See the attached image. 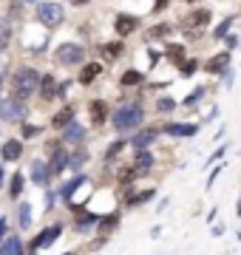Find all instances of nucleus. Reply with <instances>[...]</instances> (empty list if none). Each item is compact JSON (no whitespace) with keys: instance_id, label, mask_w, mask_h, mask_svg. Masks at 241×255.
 <instances>
[{"instance_id":"obj_1","label":"nucleus","mask_w":241,"mask_h":255,"mask_svg":"<svg viewBox=\"0 0 241 255\" xmlns=\"http://www.w3.org/2000/svg\"><path fill=\"white\" fill-rule=\"evenodd\" d=\"M40 80H43V74H37L34 68H20V71L11 77L9 97L17 100V102H28L34 97V91H40Z\"/></svg>"},{"instance_id":"obj_2","label":"nucleus","mask_w":241,"mask_h":255,"mask_svg":"<svg viewBox=\"0 0 241 255\" xmlns=\"http://www.w3.org/2000/svg\"><path fill=\"white\" fill-rule=\"evenodd\" d=\"M114 128L120 133H130V130H139L142 122H145V108H142L139 100H130L128 105H122L117 114H114Z\"/></svg>"},{"instance_id":"obj_3","label":"nucleus","mask_w":241,"mask_h":255,"mask_svg":"<svg viewBox=\"0 0 241 255\" xmlns=\"http://www.w3.org/2000/svg\"><path fill=\"white\" fill-rule=\"evenodd\" d=\"M34 17H37V23H43L46 28H57L65 20V11H63V6H60V3L43 0V3H37V6H34Z\"/></svg>"},{"instance_id":"obj_4","label":"nucleus","mask_w":241,"mask_h":255,"mask_svg":"<svg viewBox=\"0 0 241 255\" xmlns=\"http://www.w3.org/2000/svg\"><path fill=\"white\" fill-rule=\"evenodd\" d=\"M28 117V108H26V102H17V100H3L0 102V122H14V125H23Z\"/></svg>"},{"instance_id":"obj_5","label":"nucleus","mask_w":241,"mask_h":255,"mask_svg":"<svg viewBox=\"0 0 241 255\" xmlns=\"http://www.w3.org/2000/svg\"><path fill=\"white\" fill-rule=\"evenodd\" d=\"M83 54H85V51H83L80 43H60V46L54 48V60L60 65H68V68L83 63Z\"/></svg>"},{"instance_id":"obj_6","label":"nucleus","mask_w":241,"mask_h":255,"mask_svg":"<svg viewBox=\"0 0 241 255\" xmlns=\"http://www.w3.org/2000/svg\"><path fill=\"white\" fill-rule=\"evenodd\" d=\"M63 224H60V221H57V224H51V227H46V230H40L37 236L31 238V247H34V250H48V247L51 244H57V241H60V238H63Z\"/></svg>"},{"instance_id":"obj_7","label":"nucleus","mask_w":241,"mask_h":255,"mask_svg":"<svg viewBox=\"0 0 241 255\" xmlns=\"http://www.w3.org/2000/svg\"><path fill=\"white\" fill-rule=\"evenodd\" d=\"M28 179L37 184V187H46V184L51 182V176H48V162L31 159V164H28Z\"/></svg>"},{"instance_id":"obj_8","label":"nucleus","mask_w":241,"mask_h":255,"mask_svg":"<svg viewBox=\"0 0 241 255\" xmlns=\"http://www.w3.org/2000/svg\"><path fill=\"white\" fill-rule=\"evenodd\" d=\"M83 184H85V173H74L65 184H60V190H57V199H63V201H68V204H71V199L77 196V190H80Z\"/></svg>"},{"instance_id":"obj_9","label":"nucleus","mask_w":241,"mask_h":255,"mask_svg":"<svg viewBox=\"0 0 241 255\" xmlns=\"http://www.w3.org/2000/svg\"><path fill=\"white\" fill-rule=\"evenodd\" d=\"M68 156H71V153H68L65 147H60V150L51 153V159H48V176H51V179H57L60 173L68 170Z\"/></svg>"},{"instance_id":"obj_10","label":"nucleus","mask_w":241,"mask_h":255,"mask_svg":"<svg viewBox=\"0 0 241 255\" xmlns=\"http://www.w3.org/2000/svg\"><path fill=\"white\" fill-rule=\"evenodd\" d=\"M23 156V139H6L0 145V162H17Z\"/></svg>"},{"instance_id":"obj_11","label":"nucleus","mask_w":241,"mask_h":255,"mask_svg":"<svg viewBox=\"0 0 241 255\" xmlns=\"http://www.w3.org/2000/svg\"><path fill=\"white\" fill-rule=\"evenodd\" d=\"M57 91H60V85H57V77H54V74H43L37 97H40L43 102H51V100H57Z\"/></svg>"},{"instance_id":"obj_12","label":"nucleus","mask_w":241,"mask_h":255,"mask_svg":"<svg viewBox=\"0 0 241 255\" xmlns=\"http://www.w3.org/2000/svg\"><path fill=\"white\" fill-rule=\"evenodd\" d=\"M136 28H139V17H133V14H120L114 20V31L120 37H130Z\"/></svg>"},{"instance_id":"obj_13","label":"nucleus","mask_w":241,"mask_h":255,"mask_svg":"<svg viewBox=\"0 0 241 255\" xmlns=\"http://www.w3.org/2000/svg\"><path fill=\"white\" fill-rule=\"evenodd\" d=\"M74 117H77V108H74V105H63V108H60L54 117H51V128H54V130H65V128L74 122Z\"/></svg>"},{"instance_id":"obj_14","label":"nucleus","mask_w":241,"mask_h":255,"mask_svg":"<svg viewBox=\"0 0 241 255\" xmlns=\"http://www.w3.org/2000/svg\"><path fill=\"white\" fill-rule=\"evenodd\" d=\"M156 139H159V130L156 128H148V130L133 133V136H130V145L136 147V150H148L150 145H156Z\"/></svg>"},{"instance_id":"obj_15","label":"nucleus","mask_w":241,"mask_h":255,"mask_svg":"<svg viewBox=\"0 0 241 255\" xmlns=\"http://www.w3.org/2000/svg\"><path fill=\"white\" fill-rule=\"evenodd\" d=\"M153 164H156V159H153L150 150H136V153H133V170H136L139 176L150 173V170H153Z\"/></svg>"},{"instance_id":"obj_16","label":"nucleus","mask_w":241,"mask_h":255,"mask_svg":"<svg viewBox=\"0 0 241 255\" xmlns=\"http://www.w3.org/2000/svg\"><path fill=\"white\" fill-rule=\"evenodd\" d=\"M167 136H196L199 133V125H190V122H167L165 128Z\"/></svg>"},{"instance_id":"obj_17","label":"nucleus","mask_w":241,"mask_h":255,"mask_svg":"<svg viewBox=\"0 0 241 255\" xmlns=\"http://www.w3.org/2000/svg\"><path fill=\"white\" fill-rule=\"evenodd\" d=\"M153 199H156V187H148V190H139V193L133 190L128 199H122V201H125L128 210H133V207H142V204H148V201H153Z\"/></svg>"},{"instance_id":"obj_18","label":"nucleus","mask_w":241,"mask_h":255,"mask_svg":"<svg viewBox=\"0 0 241 255\" xmlns=\"http://www.w3.org/2000/svg\"><path fill=\"white\" fill-rule=\"evenodd\" d=\"M100 224V216L97 213H91V210H85V213H80L74 219V230L80 233V236H85V233H91V227H97Z\"/></svg>"},{"instance_id":"obj_19","label":"nucleus","mask_w":241,"mask_h":255,"mask_svg":"<svg viewBox=\"0 0 241 255\" xmlns=\"http://www.w3.org/2000/svg\"><path fill=\"white\" fill-rule=\"evenodd\" d=\"M120 221H122V213H117V210H114V213H108V216H102V219H100V224H97V233H100L102 238H108L114 230L120 227Z\"/></svg>"},{"instance_id":"obj_20","label":"nucleus","mask_w":241,"mask_h":255,"mask_svg":"<svg viewBox=\"0 0 241 255\" xmlns=\"http://www.w3.org/2000/svg\"><path fill=\"white\" fill-rule=\"evenodd\" d=\"M23 187H26V176L20 173V170H14V173H11V179H9V187H6V196H9L11 201H20Z\"/></svg>"},{"instance_id":"obj_21","label":"nucleus","mask_w":241,"mask_h":255,"mask_svg":"<svg viewBox=\"0 0 241 255\" xmlns=\"http://www.w3.org/2000/svg\"><path fill=\"white\" fill-rule=\"evenodd\" d=\"M85 162H88V147H85V145H77V150L68 156V170H74V173H83Z\"/></svg>"},{"instance_id":"obj_22","label":"nucleus","mask_w":241,"mask_h":255,"mask_svg":"<svg viewBox=\"0 0 241 255\" xmlns=\"http://www.w3.org/2000/svg\"><path fill=\"white\" fill-rule=\"evenodd\" d=\"M0 255H26L23 238H20V236H9L3 244H0Z\"/></svg>"},{"instance_id":"obj_23","label":"nucleus","mask_w":241,"mask_h":255,"mask_svg":"<svg viewBox=\"0 0 241 255\" xmlns=\"http://www.w3.org/2000/svg\"><path fill=\"white\" fill-rule=\"evenodd\" d=\"M88 111H91V125L94 128H102L105 125V117H108V105L102 100H94L91 105H88Z\"/></svg>"},{"instance_id":"obj_24","label":"nucleus","mask_w":241,"mask_h":255,"mask_svg":"<svg viewBox=\"0 0 241 255\" xmlns=\"http://www.w3.org/2000/svg\"><path fill=\"white\" fill-rule=\"evenodd\" d=\"M100 74H102V65L100 63H85L83 68H80V77H77V80H80V85H91Z\"/></svg>"},{"instance_id":"obj_25","label":"nucleus","mask_w":241,"mask_h":255,"mask_svg":"<svg viewBox=\"0 0 241 255\" xmlns=\"http://www.w3.org/2000/svg\"><path fill=\"white\" fill-rule=\"evenodd\" d=\"M60 139H63V145H65V142H74V145H80V142L85 139V128L80 125V122H71V125L63 130V136H60Z\"/></svg>"},{"instance_id":"obj_26","label":"nucleus","mask_w":241,"mask_h":255,"mask_svg":"<svg viewBox=\"0 0 241 255\" xmlns=\"http://www.w3.org/2000/svg\"><path fill=\"white\" fill-rule=\"evenodd\" d=\"M11 37H14V26H11V17L0 20V54L11 46Z\"/></svg>"},{"instance_id":"obj_27","label":"nucleus","mask_w":241,"mask_h":255,"mask_svg":"<svg viewBox=\"0 0 241 255\" xmlns=\"http://www.w3.org/2000/svg\"><path fill=\"white\" fill-rule=\"evenodd\" d=\"M227 65H230V51H222L219 57H213V60L207 63V71L210 74H224L227 71Z\"/></svg>"},{"instance_id":"obj_28","label":"nucleus","mask_w":241,"mask_h":255,"mask_svg":"<svg viewBox=\"0 0 241 255\" xmlns=\"http://www.w3.org/2000/svg\"><path fill=\"white\" fill-rule=\"evenodd\" d=\"M210 17H213V11L210 9H196L190 17H187V23H190V28H202L210 23Z\"/></svg>"},{"instance_id":"obj_29","label":"nucleus","mask_w":241,"mask_h":255,"mask_svg":"<svg viewBox=\"0 0 241 255\" xmlns=\"http://www.w3.org/2000/svg\"><path fill=\"white\" fill-rule=\"evenodd\" d=\"M17 227L20 230L31 227V204H28V201H20L17 204Z\"/></svg>"},{"instance_id":"obj_30","label":"nucleus","mask_w":241,"mask_h":255,"mask_svg":"<svg viewBox=\"0 0 241 255\" xmlns=\"http://www.w3.org/2000/svg\"><path fill=\"white\" fill-rule=\"evenodd\" d=\"M165 54H167V60H170L173 65H179V68L185 65V46H182V43H173V46H167Z\"/></svg>"},{"instance_id":"obj_31","label":"nucleus","mask_w":241,"mask_h":255,"mask_svg":"<svg viewBox=\"0 0 241 255\" xmlns=\"http://www.w3.org/2000/svg\"><path fill=\"white\" fill-rule=\"evenodd\" d=\"M125 51V46H122V40H111V43H102V54L108 57V60H117V57Z\"/></svg>"},{"instance_id":"obj_32","label":"nucleus","mask_w":241,"mask_h":255,"mask_svg":"<svg viewBox=\"0 0 241 255\" xmlns=\"http://www.w3.org/2000/svg\"><path fill=\"white\" fill-rule=\"evenodd\" d=\"M125 145H130V142H125V139H117V142H111L102 159H105V162H111V159H117V156H120L122 150H125Z\"/></svg>"},{"instance_id":"obj_33","label":"nucleus","mask_w":241,"mask_h":255,"mask_svg":"<svg viewBox=\"0 0 241 255\" xmlns=\"http://www.w3.org/2000/svg\"><path fill=\"white\" fill-rule=\"evenodd\" d=\"M142 80H145V77H142V74L136 71V68H128V71H125V74L120 77V82H122V85H139Z\"/></svg>"},{"instance_id":"obj_34","label":"nucleus","mask_w":241,"mask_h":255,"mask_svg":"<svg viewBox=\"0 0 241 255\" xmlns=\"http://www.w3.org/2000/svg\"><path fill=\"white\" fill-rule=\"evenodd\" d=\"M204 94H207V88H204V85H199V88H193V91H190V94L185 97V105H187V108H193V105H199V100H202Z\"/></svg>"},{"instance_id":"obj_35","label":"nucleus","mask_w":241,"mask_h":255,"mask_svg":"<svg viewBox=\"0 0 241 255\" xmlns=\"http://www.w3.org/2000/svg\"><path fill=\"white\" fill-rule=\"evenodd\" d=\"M230 26H233V17H224L219 26H216V31H213V37L216 40H224L227 37V31H230Z\"/></svg>"},{"instance_id":"obj_36","label":"nucleus","mask_w":241,"mask_h":255,"mask_svg":"<svg viewBox=\"0 0 241 255\" xmlns=\"http://www.w3.org/2000/svg\"><path fill=\"white\" fill-rule=\"evenodd\" d=\"M167 31H170V26H167V23H159V26H153L148 31V40H159V37H165Z\"/></svg>"},{"instance_id":"obj_37","label":"nucleus","mask_w":241,"mask_h":255,"mask_svg":"<svg viewBox=\"0 0 241 255\" xmlns=\"http://www.w3.org/2000/svg\"><path fill=\"white\" fill-rule=\"evenodd\" d=\"M173 108H176V102L170 100V97H162V100L156 102V111H159V114H167V111H173Z\"/></svg>"},{"instance_id":"obj_38","label":"nucleus","mask_w":241,"mask_h":255,"mask_svg":"<svg viewBox=\"0 0 241 255\" xmlns=\"http://www.w3.org/2000/svg\"><path fill=\"white\" fill-rule=\"evenodd\" d=\"M196 68H199V60H185L179 71H182V77H190V74H196Z\"/></svg>"},{"instance_id":"obj_39","label":"nucleus","mask_w":241,"mask_h":255,"mask_svg":"<svg viewBox=\"0 0 241 255\" xmlns=\"http://www.w3.org/2000/svg\"><path fill=\"white\" fill-rule=\"evenodd\" d=\"M31 136H40V125H28V122H23V139H31Z\"/></svg>"},{"instance_id":"obj_40","label":"nucleus","mask_w":241,"mask_h":255,"mask_svg":"<svg viewBox=\"0 0 241 255\" xmlns=\"http://www.w3.org/2000/svg\"><path fill=\"white\" fill-rule=\"evenodd\" d=\"M6 230H9V221H6V216H0V244L9 238V233H6Z\"/></svg>"},{"instance_id":"obj_41","label":"nucleus","mask_w":241,"mask_h":255,"mask_svg":"<svg viewBox=\"0 0 241 255\" xmlns=\"http://www.w3.org/2000/svg\"><path fill=\"white\" fill-rule=\"evenodd\" d=\"M222 167H224V164H216L213 170H210V176H207V187H213V182L219 179V173H222Z\"/></svg>"},{"instance_id":"obj_42","label":"nucleus","mask_w":241,"mask_h":255,"mask_svg":"<svg viewBox=\"0 0 241 255\" xmlns=\"http://www.w3.org/2000/svg\"><path fill=\"white\" fill-rule=\"evenodd\" d=\"M54 199H57V190H46V213H51V207H54Z\"/></svg>"},{"instance_id":"obj_43","label":"nucleus","mask_w":241,"mask_h":255,"mask_svg":"<svg viewBox=\"0 0 241 255\" xmlns=\"http://www.w3.org/2000/svg\"><path fill=\"white\" fill-rule=\"evenodd\" d=\"M167 6H170V0H156V3H153V11H156V14H162Z\"/></svg>"},{"instance_id":"obj_44","label":"nucleus","mask_w":241,"mask_h":255,"mask_svg":"<svg viewBox=\"0 0 241 255\" xmlns=\"http://www.w3.org/2000/svg\"><path fill=\"white\" fill-rule=\"evenodd\" d=\"M224 40H227V48H236V46H239V37H236V34H227Z\"/></svg>"},{"instance_id":"obj_45","label":"nucleus","mask_w":241,"mask_h":255,"mask_svg":"<svg viewBox=\"0 0 241 255\" xmlns=\"http://www.w3.org/2000/svg\"><path fill=\"white\" fill-rule=\"evenodd\" d=\"M9 14H20V0H11L9 3Z\"/></svg>"},{"instance_id":"obj_46","label":"nucleus","mask_w":241,"mask_h":255,"mask_svg":"<svg viewBox=\"0 0 241 255\" xmlns=\"http://www.w3.org/2000/svg\"><path fill=\"white\" fill-rule=\"evenodd\" d=\"M3 164L6 162H0V193H3V187H6V170H3Z\"/></svg>"},{"instance_id":"obj_47","label":"nucleus","mask_w":241,"mask_h":255,"mask_svg":"<svg viewBox=\"0 0 241 255\" xmlns=\"http://www.w3.org/2000/svg\"><path fill=\"white\" fill-rule=\"evenodd\" d=\"M74 6H85V3H91V0H71Z\"/></svg>"},{"instance_id":"obj_48","label":"nucleus","mask_w":241,"mask_h":255,"mask_svg":"<svg viewBox=\"0 0 241 255\" xmlns=\"http://www.w3.org/2000/svg\"><path fill=\"white\" fill-rule=\"evenodd\" d=\"M26 255H37V250H34V247H28V253Z\"/></svg>"},{"instance_id":"obj_49","label":"nucleus","mask_w":241,"mask_h":255,"mask_svg":"<svg viewBox=\"0 0 241 255\" xmlns=\"http://www.w3.org/2000/svg\"><path fill=\"white\" fill-rule=\"evenodd\" d=\"M0 85H3V74H0Z\"/></svg>"},{"instance_id":"obj_50","label":"nucleus","mask_w":241,"mask_h":255,"mask_svg":"<svg viewBox=\"0 0 241 255\" xmlns=\"http://www.w3.org/2000/svg\"><path fill=\"white\" fill-rule=\"evenodd\" d=\"M26 3H37V0H26Z\"/></svg>"},{"instance_id":"obj_51","label":"nucleus","mask_w":241,"mask_h":255,"mask_svg":"<svg viewBox=\"0 0 241 255\" xmlns=\"http://www.w3.org/2000/svg\"><path fill=\"white\" fill-rule=\"evenodd\" d=\"M185 3H196V0H185Z\"/></svg>"},{"instance_id":"obj_52","label":"nucleus","mask_w":241,"mask_h":255,"mask_svg":"<svg viewBox=\"0 0 241 255\" xmlns=\"http://www.w3.org/2000/svg\"><path fill=\"white\" fill-rule=\"evenodd\" d=\"M63 255H74V253H63Z\"/></svg>"},{"instance_id":"obj_53","label":"nucleus","mask_w":241,"mask_h":255,"mask_svg":"<svg viewBox=\"0 0 241 255\" xmlns=\"http://www.w3.org/2000/svg\"><path fill=\"white\" fill-rule=\"evenodd\" d=\"M239 238H241V236H239Z\"/></svg>"}]
</instances>
